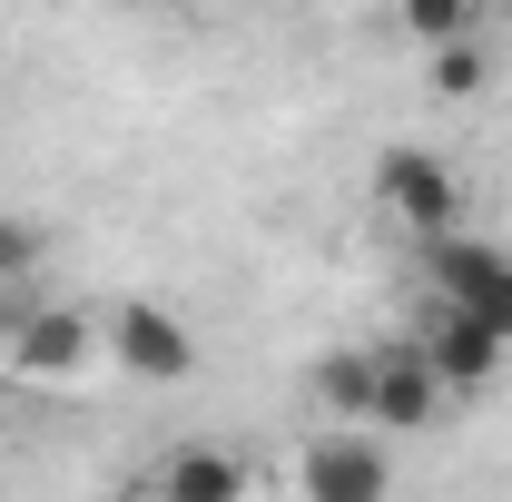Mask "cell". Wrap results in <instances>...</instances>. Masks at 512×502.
Wrapping results in <instances>:
<instances>
[{
    "instance_id": "obj_1",
    "label": "cell",
    "mask_w": 512,
    "mask_h": 502,
    "mask_svg": "<svg viewBox=\"0 0 512 502\" xmlns=\"http://www.w3.org/2000/svg\"><path fill=\"white\" fill-rule=\"evenodd\" d=\"M375 207L414 237V247H424V237H453V227H463V178H453L434 148L394 138V148L375 158Z\"/></svg>"
},
{
    "instance_id": "obj_2",
    "label": "cell",
    "mask_w": 512,
    "mask_h": 502,
    "mask_svg": "<svg viewBox=\"0 0 512 502\" xmlns=\"http://www.w3.org/2000/svg\"><path fill=\"white\" fill-rule=\"evenodd\" d=\"M424 286L444 296V306L483 315L493 335H512V247H483V237H424Z\"/></svg>"
},
{
    "instance_id": "obj_3",
    "label": "cell",
    "mask_w": 512,
    "mask_h": 502,
    "mask_svg": "<svg viewBox=\"0 0 512 502\" xmlns=\"http://www.w3.org/2000/svg\"><path fill=\"white\" fill-rule=\"evenodd\" d=\"M414 345L434 355V375H444V394H493V384L512 375V335H493L483 315H463V306H424V325H414Z\"/></svg>"
},
{
    "instance_id": "obj_4",
    "label": "cell",
    "mask_w": 512,
    "mask_h": 502,
    "mask_svg": "<svg viewBox=\"0 0 512 502\" xmlns=\"http://www.w3.org/2000/svg\"><path fill=\"white\" fill-rule=\"evenodd\" d=\"M109 355H119V375H138V384L197 375V335L158 306V296H119V306H109Z\"/></svg>"
},
{
    "instance_id": "obj_5",
    "label": "cell",
    "mask_w": 512,
    "mask_h": 502,
    "mask_svg": "<svg viewBox=\"0 0 512 502\" xmlns=\"http://www.w3.org/2000/svg\"><path fill=\"white\" fill-rule=\"evenodd\" d=\"M89 345H99V325H89L79 306L20 296V315H10V375L20 384H69L79 365H89Z\"/></svg>"
},
{
    "instance_id": "obj_6",
    "label": "cell",
    "mask_w": 512,
    "mask_h": 502,
    "mask_svg": "<svg viewBox=\"0 0 512 502\" xmlns=\"http://www.w3.org/2000/svg\"><path fill=\"white\" fill-rule=\"evenodd\" d=\"M444 414V375H434V355L404 335V345H375V414L365 424H384V434H424Z\"/></svg>"
},
{
    "instance_id": "obj_7",
    "label": "cell",
    "mask_w": 512,
    "mask_h": 502,
    "mask_svg": "<svg viewBox=\"0 0 512 502\" xmlns=\"http://www.w3.org/2000/svg\"><path fill=\"white\" fill-rule=\"evenodd\" d=\"M296 483H306V502H384L394 493V463H384L375 443H355V434H325Z\"/></svg>"
},
{
    "instance_id": "obj_8",
    "label": "cell",
    "mask_w": 512,
    "mask_h": 502,
    "mask_svg": "<svg viewBox=\"0 0 512 502\" xmlns=\"http://www.w3.org/2000/svg\"><path fill=\"white\" fill-rule=\"evenodd\" d=\"M158 502H247V453L227 443H178L158 463Z\"/></svg>"
},
{
    "instance_id": "obj_9",
    "label": "cell",
    "mask_w": 512,
    "mask_h": 502,
    "mask_svg": "<svg viewBox=\"0 0 512 502\" xmlns=\"http://www.w3.org/2000/svg\"><path fill=\"white\" fill-rule=\"evenodd\" d=\"M316 404L335 414V424H365V414H375V355H365V345L316 355Z\"/></svg>"
},
{
    "instance_id": "obj_10",
    "label": "cell",
    "mask_w": 512,
    "mask_h": 502,
    "mask_svg": "<svg viewBox=\"0 0 512 502\" xmlns=\"http://www.w3.org/2000/svg\"><path fill=\"white\" fill-rule=\"evenodd\" d=\"M483 79H493V50H483L473 30H463V40H434V89H444V99H473Z\"/></svg>"
},
{
    "instance_id": "obj_11",
    "label": "cell",
    "mask_w": 512,
    "mask_h": 502,
    "mask_svg": "<svg viewBox=\"0 0 512 502\" xmlns=\"http://www.w3.org/2000/svg\"><path fill=\"white\" fill-rule=\"evenodd\" d=\"M394 20H404L414 40H463V30H473L463 0H394Z\"/></svg>"
},
{
    "instance_id": "obj_12",
    "label": "cell",
    "mask_w": 512,
    "mask_h": 502,
    "mask_svg": "<svg viewBox=\"0 0 512 502\" xmlns=\"http://www.w3.org/2000/svg\"><path fill=\"white\" fill-rule=\"evenodd\" d=\"M148 10H197V0H148Z\"/></svg>"
},
{
    "instance_id": "obj_13",
    "label": "cell",
    "mask_w": 512,
    "mask_h": 502,
    "mask_svg": "<svg viewBox=\"0 0 512 502\" xmlns=\"http://www.w3.org/2000/svg\"><path fill=\"white\" fill-rule=\"evenodd\" d=\"M463 10H473V20H483V10H493V0H463Z\"/></svg>"
}]
</instances>
